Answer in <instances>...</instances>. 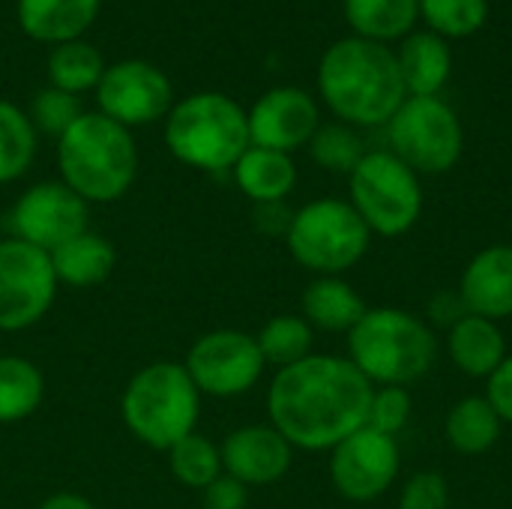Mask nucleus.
Segmentation results:
<instances>
[{
	"label": "nucleus",
	"instance_id": "obj_12",
	"mask_svg": "<svg viewBox=\"0 0 512 509\" xmlns=\"http://www.w3.org/2000/svg\"><path fill=\"white\" fill-rule=\"evenodd\" d=\"M402 453L396 438L381 435L369 426L348 435L330 450V483L354 504H369L387 495L399 477Z\"/></svg>",
	"mask_w": 512,
	"mask_h": 509
},
{
	"label": "nucleus",
	"instance_id": "obj_25",
	"mask_svg": "<svg viewBox=\"0 0 512 509\" xmlns=\"http://www.w3.org/2000/svg\"><path fill=\"white\" fill-rule=\"evenodd\" d=\"M420 0H345V18L360 39L390 42L414 33Z\"/></svg>",
	"mask_w": 512,
	"mask_h": 509
},
{
	"label": "nucleus",
	"instance_id": "obj_26",
	"mask_svg": "<svg viewBox=\"0 0 512 509\" xmlns=\"http://www.w3.org/2000/svg\"><path fill=\"white\" fill-rule=\"evenodd\" d=\"M45 399V378L36 363L0 354V426L27 420Z\"/></svg>",
	"mask_w": 512,
	"mask_h": 509
},
{
	"label": "nucleus",
	"instance_id": "obj_21",
	"mask_svg": "<svg viewBox=\"0 0 512 509\" xmlns=\"http://www.w3.org/2000/svg\"><path fill=\"white\" fill-rule=\"evenodd\" d=\"M300 309L312 330L348 336L369 306L360 297V291L342 276H315L300 297Z\"/></svg>",
	"mask_w": 512,
	"mask_h": 509
},
{
	"label": "nucleus",
	"instance_id": "obj_6",
	"mask_svg": "<svg viewBox=\"0 0 512 509\" xmlns=\"http://www.w3.org/2000/svg\"><path fill=\"white\" fill-rule=\"evenodd\" d=\"M120 414L126 429L150 450L168 453L195 432L201 417V393L183 363H150L135 372L123 390Z\"/></svg>",
	"mask_w": 512,
	"mask_h": 509
},
{
	"label": "nucleus",
	"instance_id": "obj_9",
	"mask_svg": "<svg viewBox=\"0 0 512 509\" xmlns=\"http://www.w3.org/2000/svg\"><path fill=\"white\" fill-rule=\"evenodd\" d=\"M390 153L411 171L447 174L465 150L459 114L441 96H408L387 123Z\"/></svg>",
	"mask_w": 512,
	"mask_h": 509
},
{
	"label": "nucleus",
	"instance_id": "obj_38",
	"mask_svg": "<svg viewBox=\"0 0 512 509\" xmlns=\"http://www.w3.org/2000/svg\"><path fill=\"white\" fill-rule=\"evenodd\" d=\"M468 315V309H465V303H462V297H459V291H438L432 300H429V321L435 324V327H453L456 321H462Z\"/></svg>",
	"mask_w": 512,
	"mask_h": 509
},
{
	"label": "nucleus",
	"instance_id": "obj_10",
	"mask_svg": "<svg viewBox=\"0 0 512 509\" xmlns=\"http://www.w3.org/2000/svg\"><path fill=\"white\" fill-rule=\"evenodd\" d=\"M57 297L51 255L18 240H0V333H18L39 324Z\"/></svg>",
	"mask_w": 512,
	"mask_h": 509
},
{
	"label": "nucleus",
	"instance_id": "obj_37",
	"mask_svg": "<svg viewBox=\"0 0 512 509\" xmlns=\"http://www.w3.org/2000/svg\"><path fill=\"white\" fill-rule=\"evenodd\" d=\"M486 399L498 411L501 423L512 426V354H507L504 363L486 378Z\"/></svg>",
	"mask_w": 512,
	"mask_h": 509
},
{
	"label": "nucleus",
	"instance_id": "obj_31",
	"mask_svg": "<svg viewBox=\"0 0 512 509\" xmlns=\"http://www.w3.org/2000/svg\"><path fill=\"white\" fill-rule=\"evenodd\" d=\"M309 153L321 168H327L333 174H351L369 150L363 147V138L357 135L354 126L321 123L309 141Z\"/></svg>",
	"mask_w": 512,
	"mask_h": 509
},
{
	"label": "nucleus",
	"instance_id": "obj_35",
	"mask_svg": "<svg viewBox=\"0 0 512 509\" xmlns=\"http://www.w3.org/2000/svg\"><path fill=\"white\" fill-rule=\"evenodd\" d=\"M450 507V486L444 474L438 471H420L414 474L402 492H399V509H447Z\"/></svg>",
	"mask_w": 512,
	"mask_h": 509
},
{
	"label": "nucleus",
	"instance_id": "obj_34",
	"mask_svg": "<svg viewBox=\"0 0 512 509\" xmlns=\"http://www.w3.org/2000/svg\"><path fill=\"white\" fill-rule=\"evenodd\" d=\"M411 411H414V399H411L408 387H375L366 426L381 435L396 438L408 426Z\"/></svg>",
	"mask_w": 512,
	"mask_h": 509
},
{
	"label": "nucleus",
	"instance_id": "obj_8",
	"mask_svg": "<svg viewBox=\"0 0 512 509\" xmlns=\"http://www.w3.org/2000/svg\"><path fill=\"white\" fill-rule=\"evenodd\" d=\"M348 204L378 237H402L423 216V183L390 150H369L348 174Z\"/></svg>",
	"mask_w": 512,
	"mask_h": 509
},
{
	"label": "nucleus",
	"instance_id": "obj_22",
	"mask_svg": "<svg viewBox=\"0 0 512 509\" xmlns=\"http://www.w3.org/2000/svg\"><path fill=\"white\" fill-rule=\"evenodd\" d=\"M231 174H234V183L240 186V192L255 207L285 204V198L297 186V165H294L291 153L255 147V144L237 159Z\"/></svg>",
	"mask_w": 512,
	"mask_h": 509
},
{
	"label": "nucleus",
	"instance_id": "obj_11",
	"mask_svg": "<svg viewBox=\"0 0 512 509\" xmlns=\"http://www.w3.org/2000/svg\"><path fill=\"white\" fill-rule=\"evenodd\" d=\"M183 366L198 393L213 399H234L249 393L267 369L255 336L228 327L204 333L189 348Z\"/></svg>",
	"mask_w": 512,
	"mask_h": 509
},
{
	"label": "nucleus",
	"instance_id": "obj_5",
	"mask_svg": "<svg viewBox=\"0 0 512 509\" xmlns=\"http://www.w3.org/2000/svg\"><path fill=\"white\" fill-rule=\"evenodd\" d=\"M165 144L171 156L198 171H231L252 147L249 117L225 93H192L168 111Z\"/></svg>",
	"mask_w": 512,
	"mask_h": 509
},
{
	"label": "nucleus",
	"instance_id": "obj_18",
	"mask_svg": "<svg viewBox=\"0 0 512 509\" xmlns=\"http://www.w3.org/2000/svg\"><path fill=\"white\" fill-rule=\"evenodd\" d=\"M447 357L450 363L468 375V378H489L501 363L504 357L510 354L507 351V339H504V330L498 321H489V318H480V315H465L462 321H456L450 330H447Z\"/></svg>",
	"mask_w": 512,
	"mask_h": 509
},
{
	"label": "nucleus",
	"instance_id": "obj_32",
	"mask_svg": "<svg viewBox=\"0 0 512 509\" xmlns=\"http://www.w3.org/2000/svg\"><path fill=\"white\" fill-rule=\"evenodd\" d=\"M420 15L444 39L474 36L489 18V0H420Z\"/></svg>",
	"mask_w": 512,
	"mask_h": 509
},
{
	"label": "nucleus",
	"instance_id": "obj_28",
	"mask_svg": "<svg viewBox=\"0 0 512 509\" xmlns=\"http://www.w3.org/2000/svg\"><path fill=\"white\" fill-rule=\"evenodd\" d=\"M261 357L267 366L285 369L312 354L315 330L306 324L303 315H273L255 336Z\"/></svg>",
	"mask_w": 512,
	"mask_h": 509
},
{
	"label": "nucleus",
	"instance_id": "obj_30",
	"mask_svg": "<svg viewBox=\"0 0 512 509\" xmlns=\"http://www.w3.org/2000/svg\"><path fill=\"white\" fill-rule=\"evenodd\" d=\"M168 468L180 486L198 489V492H204L216 477L225 474L219 444H213L207 435H198V432L186 435L168 450Z\"/></svg>",
	"mask_w": 512,
	"mask_h": 509
},
{
	"label": "nucleus",
	"instance_id": "obj_2",
	"mask_svg": "<svg viewBox=\"0 0 512 509\" xmlns=\"http://www.w3.org/2000/svg\"><path fill=\"white\" fill-rule=\"evenodd\" d=\"M318 90L348 126H387L408 99L396 54L369 39H339L318 63Z\"/></svg>",
	"mask_w": 512,
	"mask_h": 509
},
{
	"label": "nucleus",
	"instance_id": "obj_17",
	"mask_svg": "<svg viewBox=\"0 0 512 509\" xmlns=\"http://www.w3.org/2000/svg\"><path fill=\"white\" fill-rule=\"evenodd\" d=\"M459 297L471 315L504 321L512 318V246L492 243L480 249L459 276Z\"/></svg>",
	"mask_w": 512,
	"mask_h": 509
},
{
	"label": "nucleus",
	"instance_id": "obj_7",
	"mask_svg": "<svg viewBox=\"0 0 512 509\" xmlns=\"http://www.w3.org/2000/svg\"><path fill=\"white\" fill-rule=\"evenodd\" d=\"M285 243L303 270L315 276H345L366 258L372 231L348 201L315 198L291 213Z\"/></svg>",
	"mask_w": 512,
	"mask_h": 509
},
{
	"label": "nucleus",
	"instance_id": "obj_13",
	"mask_svg": "<svg viewBox=\"0 0 512 509\" xmlns=\"http://www.w3.org/2000/svg\"><path fill=\"white\" fill-rule=\"evenodd\" d=\"M90 204L75 195L63 180L30 186L9 210V237H18L42 252H54L66 240L87 231Z\"/></svg>",
	"mask_w": 512,
	"mask_h": 509
},
{
	"label": "nucleus",
	"instance_id": "obj_36",
	"mask_svg": "<svg viewBox=\"0 0 512 509\" xmlns=\"http://www.w3.org/2000/svg\"><path fill=\"white\" fill-rule=\"evenodd\" d=\"M201 498H204V509H246L249 489L240 480L222 474L201 492Z\"/></svg>",
	"mask_w": 512,
	"mask_h": 509
},
{
	"label": "nucleus",
	"instance_id": "obj_29",
	"mask_svg": "<svg viewBox=\"0 0 512 509\" xmlns=\"http://www.w3.org/2000/svg\"><path fill=\"white\" fill-rule=\"evenodd\" d=\"M36 156V129L30 117L9 99H0V183L27 174Z\"/></svg>",
	"mask_w": 512,
	"mask_h": 509
},
{
	"label": "nucleus",
	"instance_id": "obj_15",
	"mask_svg": "<svg viewBox=\"0 0 512 509\" xmlns=\"http://www.w3.org/2000/svg\"><path fill=\"white\" fill-rule=\"evenodd\" d=\"M249 117V138L255 147L294 153L309 147L312 135L321 126L318 102L300 87H273L255 99L246 111Z\"/></svg>",
	"mask_w": 512,
	"mask_h": 509
},
{
	"label": "nucleus",
	"instance_id": "obj_19",
	"mask_svg": "<svg viewBox=\"0 0 512 509\" xmlns=\"http://www.w3.org/2000/svg\"><path fill=\"white\" fill-rule=\"evenodd\" d=\"M102 0H18L21 30L45 45L81 39L99 15Z\"/></svg>",
	"mask_w": 512,
	"mask_h": 509
},
{
	"label": "nucleus",
	"instance_id": "obj_24",
	"mask_svg": "<svg viewBox=\"0 0 512 509\" xmlns=\"http://www.w3.org/2000/svg\"><path fill=\"white\" fill-rule=\"evenodd\" d=\"M504 423L498 411L489 405L486 396H465L459 399L444 420L447 444L459 456H483L501 441Z\"/></svg>",
	"mask_w": 512,
	"mask_h": 509
},
{
	"label": "nucleus",
	"instance_id": "obj_1",
	"mask_svg": "<svg viewBox=\"0 0 512 509\" xmlns=\"http://www.w3.org/2000/svg\"><path fill=\"white\" fill-rule=\"evenodd\" d=\"M375 387L339 354H309L276 369L267 387L270 426L294 447L324 453L366 426Z\"/></svg>",
	"mask_w": 512,
	"mask_h": 509
},
{
	"label": "nucleus",
	"instance_id": "obj_20",
	"mask_svg": "<svg viewBox=\"0 0 512 509\" xmlns=\"http://www.w3.org/2000/svg\"><path fill=\"white\" fill-rule=\"evenodd\" d=\"M396 63L408 96H438L453 72L450 45L432 30L408 33L399 45Z\"/></svg>",
	"mask_w": 512,
	"mask_h": 509
},
{
	"label": "nucleus",
	"instance_id": "obj_27",
	"mask_svg": "<svg viewBox=\"0 0 512 509\" xmlns=\"http://www.w3.org/2000/svg\"><path fill=\"white\" fill-rule=\"evenodd\" d=\"M102 72H105V60H102L99 48L84 39L60 42L48 54L51 87H57L63 93L81 96L87 90H96V84L102 81Z\"/></svg>",
	"mask_w": 512,
	"mask_h": 509
},
{
	"label": "nucleus",
	"instance_id": "obj_4",
	"mask_svg": "<svg viewBox=\"0 0 512 509\" xmlns=\"http://www.w3.org/2000/svg\"><path fill=\"white\" fill-rule=\"evenodd\" d=\"M348 360L372 387H408L432 372L438 336L426 318L408 309L375 306L348 333Z\"/></svg>",
	"mask_w": 512,
	"mask_h": 509
},
{
	"label": "nucleus",
	"instance_id": "obj_16",
	"mask_svg": "<svg viewBox=\"0 0 512 509\" xmlns=\"http://www.w3.org/2000/svg\"><path fill=\"white\" fill-rule=\"evenodd\" d=\"M219 450L225 474L240 480L246 489L279 483L294 462V447L270 423H249L234 429L219 444Z\"/></svg>",
	"mask_w": 512,
	"mask_h": 509
},
{
	"label": "nucleus",
	"instance_id": "obj_23",
	"mask_svg": "<svg viewBox=\"0 0 512 509\" xmlns=\"http://www.w3.org/2000/svg\"><path fill=\"white\" fill-rule=\"evenodd\" d=\"M51 267H54L57 285L93 288V285H102L114 273L117 249L108 237L87 228L51 252Z\"/></svg>",
	"mask_w": 512,
	"mask_h": 509
},
{
	"label": "nucleus",
	"instance_id": "obj_3",
	"mask_svg": "<svg viewBox=\"0 0 512 509\" xmlns=\"http://www.w3.org/2000/svg\"><path fill=\"white\" fill-rule=\"evenodd\" d=\"M60 180L87 204H111L138 174V147L126 126L99 111H84L57 138Z\"/></svg>",
	"mask_w": 512,
	"mask_h": 509
},
{
	"label": "nucleus",
	"instance_id": "obj_33",
	"mask_svg": "<svg viewBox=\"0 0 512 509\" xmlns=\"http://www.w3.org/2000/svg\"><path fill=\"white\" fill-rule=\"evenodd\" d=\"M81 102L78 96L72 93H63L57 87H45L33 96V105H30V123L33 129L45 132V135H54L60 138L78 117H81Z\"/></svg>",
	"mask_w": 512,
	"mask_h": 509
},
{
	"label": "nucleus",
	"instance_id": "obj_14",
	"mask_svg": "<svg viewBox=\"0 0 512 509\" xmlns=\"http://www.w3.org/2000/svg\"><path fill=\"white\" fill-rule=\"evenodd\" d=\"M99 114L132 129L147 126L174 108V87L168 75L147 60H120L105 66L102 81L96 84Z\"/></svg>",
	"mask_w": 512,
	"mask_h": 509
},
{
	"label": "nucleus",
	"instance_id": "obj_39",
	"mask_svg": "<svg viewBox=\"0 0 512 509\" xmlns=\"http://www.w3.org/2000/svg\"><path fill=\"white\" fill-rule=\"evenodd\" d=\"M39 509H96L84 495H75V492H57L51 498H45Z\"/></svg>",
	"mask_w": 512,
	"mask_h": 509
}]
</instances>
